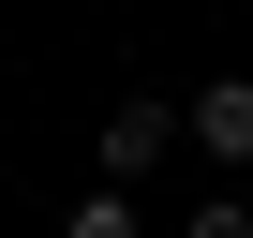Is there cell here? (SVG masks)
I'll return each instance as SVG.
<instances>
[{
  "label": "cell",
  "instance_id": "obj_1",
  "mask_svg": "<svg viewBox=\"0 0 253 238\" xmlns=\"http://www.w3.org/2000/svg\"><path fill=\"white\" fill-rule=\"evenodd\" d=\"M179 134H194V119H179V104H149V89H134V104H104V194H134Z\"/></svg>",
  "mask_w": 253,
  "mask_h": 238
},
{
  "label": "cell",
  "instance_id": "obj_2",
  "mask_svg": "<svg viewBox=\"0 0 253 238\" xmlns=\"http://www.w3.org/2000/svg\"><path fill=\"white\" fill-rule=\"evenodd\" d=\"M179 119H194V149H209V164H253V75H209Z\"/></svg>",
  "mask_w": 253,
  "mask_h": 238
},
{
  "label": "cell",
  "instance_id": "obj_3",
  "mask_svg": "<svg viewBox=\"0 0 253 238\" xmlns=\"http://www.w3.org/2000/svg\"><path fill=\"white\" fill-rule=\"evenodd\" d=\"M60 238H134V194H75V223Z\"/></svg>",
  "mask_w": 253,
  "mask_h": 238
},
{
  "label": "cell",
  "instance_id": "obj_4",
  "mask_svg": "<svg viewBox=\"0 0 253 238\" xmlns=\"http://www.w3.org/2000/svg\"><path fill=\"white\" fill-rule=\"evenodd\" d=\"M194 238H253V208H238V194H209V208H194Z\"/></svg>",
  "mask_w": 253,
  "mask_h": 238
}]
</instances>
